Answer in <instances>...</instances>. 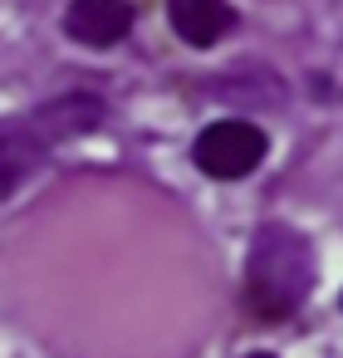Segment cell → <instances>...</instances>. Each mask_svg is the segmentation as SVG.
<instances>
[{
	"label": "cell",
	"mask_w": 343,
	"mask_h": 358,
	"mask_svg": "<svg viewBox=\"0 0 343 358\" xmlns=\"http://www.w3.org/2000/svg\"><path fill=\"white\" fill-rule=\"evenodd\" d=\"M314 289V250L309 241L284 226L270 221L255 231L250 241V260H245V299L260 319H284L294 314Z\"/></svg>",
	"instance_id": "1"
},
{
	"label": "cell",
	"mask_w": 343,
	"mask_h": 358,
	"mask_svg": "<svg viewBox=\"0 0 343 358\" xmlns=\"http://www.w3.org/2000/svg\"><path fill=\"white\" fill-rule=\"evenodd\" d=\"M98 118H103V103L94 94H74V99L45 103L35 118L6 123L0 128V196H10L59 138H79L89 128H98Z\"/></svg>",
	"instance_id": "2"
},
{
	"label": "cell",
	"mask_w": 343,
	"mask_h": 358,
	"mask_svg": "<svg viewBox=\"0 0 343 358\" xmlns=\"http://www.w3.org/2000/svg\"><path fill=\"white\" fill-rule=\"evenodd\" d=\"M265 152H270V138L250 118H216V123L201 128V138L191 148V162L211 182H240L265 162Z\"/></svg>",
	"instance_id": "3"
},
{
	"label": "cell",
	"mask_w": 343,
	"mask_h": 358,
	"mask_svg": "<svg viewBox=\"0 0 343 358\" xmlns=\"http://www.w3.org/2000/svg\"><path fill=\"white\" fill-rule=\"evenodd\" d=\"M133 30V6L128 0H69L64 10V35L84 50H113Z\"/></svg>",
	"instance_id": "4"
},
{
	"label": "cell",
	"mask_w": 343,
	"mask_h": 358,
	"mask_svg": "<svg viewBox=\"0 0 343 358\" xmlns=\"http://www.w3.org/2000/svg\"><path fill=\"white\" fill-rule=\"evenodd\" d=\"M167 25L177 30L182 45L191 50H211L226 40V30L235 25V10L226 0H167Z\"/></svg>",
	"instance_id": "5"
},
{
	"label": "cell",
	"mask_w": 343,
	"mask_h": 358,
	"mask_svg": "<svg viewBox=\"0 0 343 358\" xmlns=\"http://www.w3.org/2000/svg\"><path fill=\"white\" fill-rule=\"evenodd\" d=\"M245 358H275V353H245Z\"/></svg>",
	"instance_id": "6"
}]
</instances>
